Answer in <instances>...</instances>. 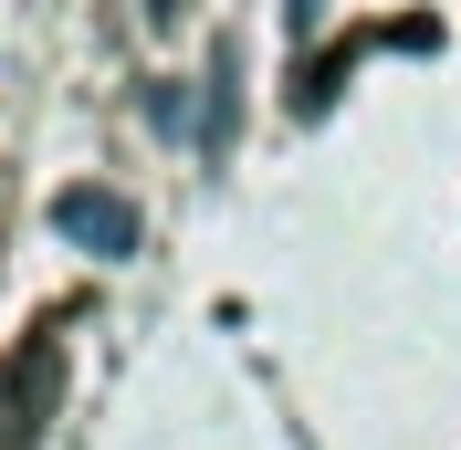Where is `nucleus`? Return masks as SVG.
I'll use <instances>...</instances> for the list:
<instances>
[{
	"instance_id": "7ed1b4c3",
	"label": "nucleus",
	"mask_w": 461,
	"mask_h": 450,
	"mask_svg": "<svg viewBox=\"0 0 461 450\" xmlns=\"http://www.w3.org/2000/svg\"><path fill=\"white\" fill-rule=\"evenodd\" d=\"M377 42H388V53H440V22L409 11V22H377Z\"/></svg>"
},
{
	"instance_id": "f257e3e1",
	"label": "nucleus",
	"mask_w": 461,
	"mask_h": 450,
	"mask_svg": "<svg viewBox=\"0 0 461 450\" xmlns=\"http://www.w3.org/2000/svg\"><path fill=\"white\" fill-rule=\"evenodd\" d=\"M53 398H63V346H53V325H42V336H22V356L0 366V450H32V440H42Z\"/></svg>"
},
{
	"instance_id": "f03ea898",
	"label": "nucleus",
	"mask_w": 461,
	"mask_h": 450,
	"mask_svg": "<svg viewBox=\"0 0 461 450\" xmlns=\"http://www.w3.org/2000/svg\"><path fill=\"white\" fill-rule=\"evenodd\" d=\"M53 230L85 241V252H105V262H126V252H137V199H115V189H53Z\"/></svg>"
}]
</instances>
